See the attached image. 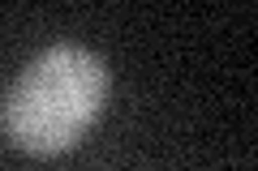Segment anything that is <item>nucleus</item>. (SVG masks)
Here are the masks:
<instances>
[{"label": "nucleus", "mask_w": 258, "mask_h": 171, "mask_svg": "<svg viewBox=\"0 0 258 171\" xmlns=\"http://www.w3.org/2000/svg\"><path fill=\"white\" fill-rule=\"evenodd\" d=\"M108 64L78 43H56L22 69L5 103V128L26 154H64L86 137L108 103Z\"/></svg>", "instance_id": "obj_1"}]
</instances>
